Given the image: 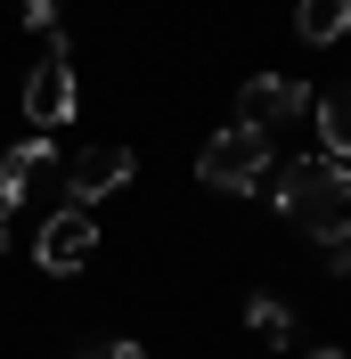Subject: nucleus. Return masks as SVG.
I'll list each match as a JSON object with an SVG mask.
<instances>
[{
	"label": "nucleus",
	"mask_w": 351,
	"mask_h": 359,
	"mask_svg": "<svg viewBox=\"0 0 351 359\" xmlns=\"http://www.w3.org/2000/svg\"><path fill=\"white\" fill-rule=\"evenodd\" d=\"M278 188V212L294 229H310L319 245L351 229V163H327V156H294L286 172H270Z\"/></svg>",
	"instance_id": "1"
},
{
	"label": "nucleus",
	"mask_w": 351,
	"mask_h": 359,
	"mask_svg": "<svg viewBox=\"0 0 351 359\" xmlns=\"http://www.w3.org/2000/svg\"><path fill=\"white\" fill-rule=\"evenodd\" d=\"M270 172H278V147H270V131H253V123L213 131V139H204V156H197V180L220 188V196H253Z\"/></svg>",
	"instance_id": "2"
},
{
	"label": "nucleus",
	"mask_w": 351,
	"mask_h": 359,
	"mask_svg": "<svg viewBox=\"0 0 351 359\" xmlns=\"http://www.w3.org/2000/svg\"><path fill=\"white\" fill-rule=\"evenodd\" d=\"M74 57L66 41H41V57H33V74H25V123L33 131H58V123H74Z\"/></svg>",
	"instance_id": "3"
},
{
	"label": "nucleus",
	"mask_w": 351,
	"mask_h": 359,
	"mask_svg": "<svg viewBox=\"0 0 351 359\" xmlns=\"http://www.w3.org/2000/svg\"><path fill=\"white\" fill-rule=\"evenodd\" d=\"M90 253H98V221H90L82 204H58L41 221V237H33V262L49 269V278H66V269H82Z\"/></svg>",
	"instance_id": "4"
},
{
	"label": "nucleus",
	"mask_w": 351,
	"mask_h": 359,
	"mask_svg": "<svg viewBox=\"0 0 351 359\" xmlns=\"http://www.w3.org/2000/svg\"><path fill=\"white\" fill-rule=\"evenodd\" d=\"M131 147H90V156H66V204H98V196H114V188H131Z\"/></svg>",
	"instance_id": "5"
},
{
	"label": "nucleus",
	"mask_w": 351,
	"mask_h": 359,
	"mask_svg": "<svg viewBox=\"0 0 351 359\" xmlns=\"http://www.w3.org/2000/svg\"><path fill=\"white\" fill-rule=\"evenodd\" d=\"M58 147H49V131H33V139H17V147H0V212H17L33 188H41L49 172H58Z\"/></svg>",
	"instance_id": "6"
},
{
	"label": "nucleus",
	"mask_w": 351,
	"mask_h": 359,
	"mask_svg": "<svg viewBox=\"0 0 351 359\" xmlns=\"http://www.w3.org/2000/svg\"><path fill=\"white\" fill-rule=\"evenodd\" d=\"M237 98H245L237 123H253V131H270V123H294V114L319 107V98H310V82H294V74H253Z\"/></svg>",
	"instance_id": "7"
},
{
	"label": "nucleus",
	"mask_w": 351,
	"mask_h": 359,
	"mask_svg": "<svg viewBox=\"0 0 351 359\" xmlns=\"http://www.w3.org/2000/svg\"><path fill=\"white\" fill-rule=\"evenodd\" d=\"M310 123H319V156H327V163H351V82L327 90V107H310Z\"/></svg>",
	"instance_id": "8"
},
{
	"label": "nucleus",
	"mask_w": 351,
	"mask_h": 359,
	"mask_svg": "<svg viewBox=\"0 0 351 359\" xmlns=\"http://www.w3.org/2000/svg\"><path fill=\"white\" fill-rule=\"evenodd\" d=\"M294 33H303L310 49L343 41V33H351V0H303V8H294Z\"/></svg>",
	"instance_id": "9"
},
{
	"label": "nucleus",
	"mask_w": 351,
	"mask_h": 359,
	"mask_svg": "<svg viewBox=\"0 0 351 359\" xmlns=\"http://www.w3.org/2000/svg\"><path fill=\"white\" fill-rule=\"evenodd\" d=\"M245 327L262 343H294V311H286L278 294H253V302H245Z\"/></svg>",
	"instance_id": "10"
},
{
	"label": "nucleus",
	"mask_w": 351,
	"mask_h": 359,
	"mask_svg": "<svg viewBox=\"0 0 351 359\" xmlns=\"http://www.w3.org/2000/svg\"><path fill=\"white\" fill-rule=\"evenodd\" d=\"M25 33H41V41H58V0H25Z\"/></svg>",
	"instance_id": "11"
},
{
	"label": "nucleus",
	"mask_w": 351,
	"mask_h": 359,
	"mask_svg": "<svg viewBox=\"0 0 351 359\" xmlns=\"http://www.w3.org/2000/svg\"><path fill=\"white\" fill-rule=\"evenodd\" d=\"M327 269H335V278H351V229H343V237H327Z\"/></svg>",
	"instance_id": "12"
},
{
	"label": "nucleus",
	"mask_w": 351,
	"mask_h": 359,
	"mask_svg": "<svg viewBox=\"0 0 351 359\" xmlns=\"http://www.w3.org/2000/svg\"><path fill=\"white\" fill-rule=\"evenodd\" d=\"M107 359H147V351H139V343H107Z\"/></svg>",
	"instance_id": "13"
},
{
	"label": "nucleus",
	"mask_w": 351,
	"mask_h": 359,
	"mask_svg": "<svg viewBox=\"0 0 351 359\" xmlns=\"http://www.w3.org/2000/svg\"><path fill=\"white\" fill-rule=\"evenodd\" d=\"M303 359H351V351H335V343H327V351H303Z\"/></svg>",
	"instance_id": "14"
},
{
	"label": "nucleus",
	"mask_w": 351,
	"mask_h": 359,
	"mask_svg": "<svg viewBox=\"0 0 351 359\" xmlns=\"http://www.w3.org/2000/svg\"><path fill=\"white\" fill-rule=\"evenodd\" d=\"M74 359H107V343H98V351H74Z\"/></svg>",
	"instance_id": "15"
},
{
	"label": "nucleus",
	"mask_w": 351,
	"mask_h": 359,
	"mask_svg": "<svg viewBox=\"0 0 351 359\" xmlns=\"http://www.w3.org/2000/svg\"><path fill=\"white\" fill-rule=\"evenodd\" d=\"M0 245H8V212H0Z\"/></svg>",
	"instance_id": "16"
}]
</instances>
